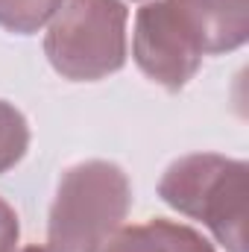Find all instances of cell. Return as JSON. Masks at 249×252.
I'll return each mask as SVG.
<instances>
[{"label": "cell", "instance_id": "obj_1", "mask_svg": "<svg viewBox=\"0 0 249 252\" xmlns=\"http://www.w3.org/2000/svg\"><path fill=\"white\" fill-rule=\"evenodd\" d=\"M249 164L220 153L176 158L158 179V196L179 214L202 223L226 252H247Z\"/></svg>", "mask_w": 249, "mask_h": 252}, {"label": "cell", "instance_id": "obj_2", "mask_svg": "<svg viewBox=\"0 0 249 252\" xmlns=\"http://www.w3.org/2000/svg\"><path fill=\"white\" fill-rule=\"evenodd\" d=\"M132 185L121 164L91 158L67 167L47 217V247L56 252H94L124 226Z\"/></svg>", "mask_w": 249, "mask_h": 252}, {"label": "cell", "instance_id": "obj_3", "mask_svg": "<svg viewBox=\"0 0 249 252\" xmlns=\"http://www.w3.org/2000/svg\"><path fill=\"white\" fill-rule=\"evenodd\" d=\"M124 0H64L44 32L50 67L70 82H97L126 64Z\"/></svg>", "mask_w": 249, "mask_h": 252}, {"label": "cell", "instance_id": "obj_4", "mask_svg": "<svg viewBox=\"0 0 249 252\" xmlns=\"http://www.w3.org/2000/svg\"><path fill=\"white\" fill-rule=\"evenodd\" d=\"M205 56L202 32L182 0H147L135 15L132 59L164 91H182Z\"/></svg>", "mask_w": 249, "mask_h": 252}, {"label": "cell", "instance_id": "obj_5", "mask_svg": "<svg viewBox=\"0 0 249 252\" xmlns=\"http://www.w3.org/2000/svg\"><path fill=\"white\" fill-rule=\"evenodd\" d=\"M94 252H217L211 241L176 220H147L138 226H121Z\"/></svg>", "mask_w": 249, "mask_h": 252}, {"label": "cell", "instance_id": "obj_6", "mask_svg": "<svg viewBox=\"0 0 249 252\" xmlns=\"http://www.w3.org/2000/svg\"><path fill=\"white\" fill-rule=\"evenodd\" d=\"M193 15L205 56H220L244 47L249 38V0H182Z\"/></svg>", "mask_w": 249, "mask_h": 252}, {"label": "cell", "instance_id": "obj_7", "mask_svg": "<svg viewBox=\"0 0 249 252\" xmlns=\"http://www.w3.org/2000/svg\"><path fill=\"white\" fill-rule=\"evenodd\" d=\"M64 0H0V27L15 35H35L44 30Z\"/></svg>", "mask_w": 249, "mask_h": 252}, {"label": "cell", "instance_id": "obj_8", "mask_svg": "<svg viewBox=\"0 0 249 252\" xmlns=\"http://www.w3.org/2000/svg\"><path fill=\"white\" fill-rule=\"evenodd\" d=\"M30 150V124L6 100H0V176L9 173Z\"/></svg>", "mask_w": 249, "mask_h": 252}, {"label": "cell", "instance_id": "obj_9", "mask_svg": "<svg viewBox=\"0 0 249 252\" xmlns=\"http://www.w3.org/2000/svg\"><path fill=\"white\" fill-rule=\"evenodd\" d=\"M18 241H21L18 211L0 196V252H18Z\"/></svg>", "mask_w": 249, "mask_h": 252}, {"label": "cell", "instance_id": "obj_10", "mask_svg": "<svg viewBox=\"0 0 249 252\" xmlns=\"http://www.w3.org/2000/svg\"><path fill=\"white\" fill-rule=\"evenodd\" d=\"M18 252H56V250H50V247H24Z\"/></svg>", "mask_w": 249, "mask_h": 252}]
</instances>
